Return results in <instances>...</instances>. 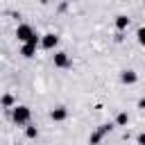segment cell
Segmentation results:
<instances>
[{"label": "cell", "instance_id": "obj_1", "mask_svg": "<svg viewBox=\"0 0 145 145\" xmlns=\"http://www.w3.org/2000/svg\"><path fill=\"white\" fill-rule=\"evenodd\" d=\"M29 118H32L29 106H25V104H16V106L11 109V120H14L16 125H27Z\"/></svg>", "mask_w": 145, "mask_h": 145}, {"label": "cell", "instance_id": "obj_2", "mask_svg": "<svg viewBox=\"0 0 145 145\" xmlns=\"http://www.w3.org/2000/svg\"><path fill=\"white\" fill-rule=\"evenodd\" d=\"M57 45H59V36H57V34L48 32V34L41 36V48H43V50H54Z\"/></svg>", "mask_w": 145, "mask_h": 145}, {"label": "cell", "instance_id": "obj_3", "mask_svg": "<svg viewBox=\"0 0 145 145\" xmlns=\"http://www.w3.org/2000/svg\"><path fill=\"white\" fill-rule=\"evenodd\" d=\"M32 34H34V29H32V25H27V23H20V25L16 27V36H18V41H23V43H27Z\"/></svg>", "mask_w": 145, "mask_h": 145}, {"label": "cell", "instance_id": "obj_4", "mask_svg": "<svg viewBox=\"0 0 145 145\" xmlns=\"http://www.w3.org/2000/svg\"><path fill=\"white\" fill-rule=\"evenodd\" d=\"M52 61H54L57 68H70V66H72L68 52H54V59H52Z\"/></svg>", "mask_w": 145, "mask_h": 145}, {"label": "cell", "instance_id": "obj_5", "mask_svg": "<svg viewBox=\"0 0 145 145\" xmlns=\"http://www.w3.org/2000/svg\"><path fill=\"white\" fill-rule=\"evenodd\" d=\"M50 118H52L54 122H63V120L68 118V109H66V106H57V109L50 111Z\"/></svg>", "mask_w": 145, "mask_h": 145}, {"label": "cell", "instance_id": "obj_6", "mask_svg": "<svg viewBox=\"0 0 145 145\" xmlns=\"http://www.w3.org/2000/svg\"><path fill=\"white\" fill-rule=\"evenodd\" d=\"M136 79H138V75L134 70H122L120 72V82L122 84H136Z\"/></svg>", "mask_w": 145, "mask_h": 145}, {"label": "cell", "instance_id": "obj_7", "mask_svg": "<svg viewBox=\"0 0 145 145\" xmlns=\"http://www.w3.org/2000/svg\"><path fill=\"white\" fill-rule=\"evenodd\" d=\"M0 104H2L5 109H14V106H16V97H14L11 93H5V95L0 97Z\"/></svg>", "mask_w": 145, "mask_h": 145}, {"label": "cell", "instance_id": "obj_8", "mask_svg": "<svg viewBox=\"0 0 145 145\" xmlns=\"http://www.w3.org/2000/svg\"><path fill=\"white\" fill-rule=\"evenodd\" d=\"M127 27H129V18H127V16H122V14H120V16H116V29H118V32H122V29H127Z\"/></svg>", "mask_w": 145, "mask_h": 145}, {"label": "cell", "instance_id": "obj_9", "mask_svg": "<svg viewBox=\"0 0 145 145\" xmlns=\"http://www.w3.org/2000/svg\"><path fill=\"white\" fill-rule=\"evenodd\" d=\"M20 54H23L25 59H32V57L36 54V48H34V45H27V43H23V48H20Z\"/></svg>", "mask_w": 145, "mask_h": 145}, {"label": "cell", "instance_id": "obj_10", "mask_svg": "<svg viewBox=\"0 0 145 145\" xmlns=\"http://www.w3.org/2000/svg\"><path fill=\"white\" fill-rule=\"evenodd\" d=\"M127 122H129V116H127V111H120V113L116 116V125H118V127H125Z\"/></svg>", "mask_w": 145, "mask_h": 145}, {"label": "cell", "instance_id": "obj_11", "mask_svg": "<svg viewBox=\"0 0 145 145\" xmlns=\"http://www.w3.org/2000/svg\"><path fill=\"white\" fill-rule=\"evenodd\" d=\"M25 136H27L29 140L39 138V129H36V127H32V125H27V129H25Z\"/></svg>", "mask_w": 145, "mask_h": 145}, {"label": "cell", "instance_id": "obj_12", "mask_svg": "<svg viewBox=\"0 0 145 145\" xmlns=\"http://www.w3.org/2000/svg\"><path fill=\"white\" fill-rule=\"evenodd\" d=\"M136 39H138V43L145 48V27H138V32H136Z\"/></svg>", "mask_w": 145, "mask_h": 145}, {"label": "cell", "instance_id": "obj_13", "mask_svg": "<svg viewBox=\"0 0 145 145\" xmlns=\"http://www.w3.org/2000/svg\"><path fill=\"white\" fill-rule=\"evenodd\" d=\"M136 145H145V134H138L136 136Z\"/></svg>", "mask_w": 145, "mask_h": 145}, {"label": "cell", "instance_id": "obj_14", "mask_svg": "<svg viewBox=\"0 0 145 145\" xmlns=\"http://www.w3.org/2000/svg\"><path fill=\"white\" fill-rule=\"evenodd\" d=\"M138 109H145V97H140V100H138Z\"/></svg>", "mask_w": 145, "mask_h": 145}]
</instances>
